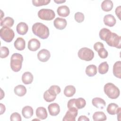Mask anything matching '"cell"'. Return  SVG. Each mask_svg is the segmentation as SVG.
Wrapping results in <instances>:
<instances>
[{"instance_id":"6da1fadb","label":"cell","mask_w":121,"mask_h":121,"mask_svg":"<svg viewBox=\"0 0 121 121\" xmlns=\"http://www.w3.org/2000/svg\"><path fill=\"white\" fill-rule=\"evenodd\" d=\"M32 30L34 34L40 38L45 39L49 36L48 27L43 23L39 22L35 23L32 26Z\"/></svg>"},{"instance_id":"7a4b0ae2","label":"cell","mask_w":121,"mask_h":121,"mask_svg":"<svg viewBox=\"0 0 121 121\" xmlns=\"http://www.w3.org/2000/svg\"><path fill=\"white\" fill-rule=\"evenodd\" d=\"M104 90L107 96L112 99L117 98L120 94L119 89L112 83H106L104 86Z\"/></svg>"},{"instance_id":"3957f363","label":"cell","mask_w":121,"mask_h":121,"mask_svg":"<svg viewBox=\"0 0 121 121\" xmlns=\"http://www.w3.org/2000/svg\"><path fill=\"white\" fill-rule=\"evenodd\" d=\"M23 60V56L17 53H14L12 55L10 58V67L13 71L14 72L19 71L22 65Z\"/></svg>"},{"instance_id":"277c9868","label":"cell","mask_w":121,"mask_h":121,"mask_svg":"<svg viewBox=\"0 0 121 121\" xmlns=\"http://www.w3.org/2000/svg\"><path fill=\"white\" fill-rule=\"evenodd\" d=\"M105 41L110 46L118 49L121 48V37L115 33L111 32L106 36Z\"/></svg>"},{"instance_id":"5b68a950","label":"cell","mask_w":121,"mask_h":121,"mask_svg":"<svg viewBox=\"0 0 121 121\" xmlns=\"http://www.w3.org/2000/svg\"><path fill=\"white\" fill-rule=\"evenodd\" d=\"M1 38L7 43L11 42L14 38L15 33L13 30L9 27H2L0 30Z\"/></svg>"},{"instance_id":"8992f818","label":"cell","mask_w":121,"mask_h":121,"mask_svg":"<svg viewBox=\"0 0 121 121\" xmlns=\"http://www.w3.org/2000/svg\"><path fill=\"white\" fill-rule=\"evenodd\" d=\"M78 55L81 60L85 61H90L94 58V52L88 48L83 47L79 49Z\"/></svg>"},{"instance_id":"52a82bcc","label":"cell","mask_w":121,"mask_h":121,"mask_svg":"<svg viewBox=\"0 0 121 121\" xmlns=\"http://www.w3.org/2000/svg\"><path fill=\"white\" fill-rule=\"evenodd\" d=\"M38 17L44 20H52L55 17V14L53 10L48 9H42L38 12Z\"/></svg>"},{"instance_id":"ba28073f","label":"cell","mask_w":121,"mask_h":121,"mask_svg":"<svg viewBox=\"0 0 121 121\" xmlns=\"http://www.w3.org/2000/svg\"><path fill=\"white\" fill-rule=\"evenodd\" d=\"M78 114V109L76 107L69 108L63 118V121H75Z\"/></svg>"},{"instance_id":"9c48e42d","label":"cell","mask_w":121,"mask_h":121,"mask_svg":"<svg viewBox=\"0 0 121 121\" xmlns=\"http://www.w3.org/2000/svg\"><path fill=\"white\" fill-rule=\"evenodd\" d=\"M50 56V52L45 49L41 50L37 53L38 59L42 62H46L49 60Z\"/></svg>"},{"instance_id":"30bf717a","label":"cell","mask_w":121,"mask_h":121,"mask_svg":"<svg viewBox=\"0 0 121 121\" xmlns=\"http://www.w3.org/2000/svg\"><path fill=\"white\" fill-rule=\"evenodd\" d=\"M107 112L111 115L117 114L121 112V108L115 103H111L107 107Z\"/></svg>"},{"instance_id":"8fae6325","label":"cell","mask_w":121,"mask_h":121,"mask_svg":"<svg viewBox=\"0 0 121 121\" xmlns=\"http://www.w3.org/2000/svg\"><path fill=\"white\" fill-rule=\"evenodd\" d=\"M67 24L65 19L60 17H57L53 21V25L55 27L59 30L64 29Z\"/></svg>"},{"instance_id":"7c38bea8","label":"cell","mask_w":121,"mask_h":121,"mask_svg":"<svg viewBox=\"0 0 121 121\" xmlns=\"http://www.w3.org/2000/svg\"><path fill=\"white\" fill-rule=\"evenodd\" d=\"M40 42L38 39L33 38L28 41V49L31 51L35 52L40 47Z\"/></svg>"},{"instance_id":"4fadbf2b","label":"cell","mask_w":121,"mask_h":121,"mask_svg":"<svg viewBox=\"0 0 121 121\" xmlns=\"http://www.w3.org/2000/svg\"><path fill=\"white\" fill-rule=\"evenodd\" d=\"M48 109L50 114L52 116L57 115L60 112V107L59 105L57 103H52L48 106Z\"/></svg>"},{"instance_id":"5bb4252c","label":"cell","mask_w":121,"mask_h":121,"mask_svg":"<svg viewBox=\"0 0 121 121\" xmlns=\"http://www.w3.org/2000/svg\"><path fill=\"white\" fill-rule=\"evenodd\" d=\"M104 24L108 26H113L116 22V20L114 17L111 14H107L104 16L103 19Z\"/></svg>"},{"instance_id":"9a60e30c","label":"cell","mask_w":121,"mask_h":121,"mask_svg":"<svg viewBox=\"0 0 121 121\" xmlns=\"http://www.w3.org/2000/svg\"><path fill=\"white\" fill-rule=\"evenodd\" d=\"M17 33L20 35H25L28 30V25L25 22L19 23L16 27Z\"/></svg>"},{"instance_id":"2e32d148","label":"cell","mask_w":121,"mask_h":121,"mask_svg":"<svg viewBox=\"0 0 121 121\" xmlns=\"http://www.w3.org/2000/svg\"><path fill=\"white\" fill-rule=\"evenodd\" d=\"M92 104L97 108L104 109L106 103L105 101L100 97H95L92 99Z\"/></svg>"},{"instance_id":"e0dca14e","label":"cell","mask_w":121,"mask_h":121,"mask_svg":"<svg viewBox=\"0 0 121 121\" xmlns=\"http://www.w3.org/2000/svg\"><path fill=\"white\" fill-rule=\"evenodd\" d=\"M57 11L58 15L62 17H67L69 15L70 13L69 8L66 5H62L59 7Z\"/></svg>"},{"instance_id":"ac0fdd59","label":"cell","mask_w":121,"mask_h":121,"mask_svg":"<svg viewBox=\"0 0 121 121\" xmlns=\"http://www.w3.org/2000/svg\"><path fill=\"white\" fill-rule=\"evenodd\" d=\"M34 77L32 74L30 72H25L23 73L22 76V81L24 84L28 85L33 81Z\"/></svg>"},{"instance_id":"d6986e66","label":"cell","mask_w":121,"mask_h":121,"mask_svg":"<svg viewBox=\"0 0 121 121\" xmlns=\"http://www.w3.org/2000/svg\"><path fill=\"white\" fill-rule=\"evenodd\" d=\"M14 47L19 51H22L25 49L26 42L25 40L22 37H18L14 42Z\"/></svg>"},{"instance_id":"ffe728a7","label":"cell","mask_w":121,"mask_h":121,"mask_svg":"<svg viewBox=\"0 0 121 121\" xmlns=\"http://www.w3.org/2000/svg\"><path fill=\"white\" fill-rule=\"evenodd\" d=\"M33 109L30 106H26L22 110V114L23 117L26 119H29L33 115Z\"/></svg>"},{"instance_id":"44dd1931","label":"cell","mask_w":121,"mask_h":121,"mask_svg":"<svg viewBox=\"0 0 121 121\" xmlns=\"http://www.w3.org/2000/svg\"><path fill=\"white\" fill-rule=\"evenodd\" d=\"M36 115L40 119L44 120L47 117V112L43 107H38L36 110Z\"/></svg>"},{"instance_id":"7402d4cb","label":"cell","mask_w":121,"mask_h":121,"mask_svg":"<svg viewBox=\"0 0 121 121\" xmlns=\"http://www.w3.org/2000/svg\"><path fill=\"white\" fill-rule=\"evenodd\" d=\"M113 74L117 78H121V61H117L113 66Z\"/></svg>"},{"instance_id":"603a6c76","label":"cell","mask_w":121,"mask_h":121,"mask_svg":"<svg viewBox=\"0 0 121 121\" xmlns=\"http://www.w3.org/2000/svg\"><path fill=\"white\" fill-rule=\"evenodd\" d=\"M113 6V2L110 0H104L101 3V8L105 12L111 11L112 9Z\"/></svg>"},{"instance_id":"cb8c5ba5","label":"cell","mask_w":121,"mask_h":121,"mask_svg":"<svg viewBox=\"0 0 121 121\" xmlns=\"http://www.w3.org/2000/svg\"><path fill=\"white\" fill-rule=\"evenodd\" d=\"M14 23V19L9 17H7L3 19L0 20V26L2 27H7L9 28L13 26Z\"/></svg>"},{"instance_id":"d4e9b609","label":"cell","mask_w":121,"mask_h":121,"mask_svg":"<svg viewBox=\"0 0 121 121\" xmlns=\"http://www.w3.org/2000/svg\"><path fill=\"white\" fill-rule=\"evenodd\" d=\"M14 92L17 95L23 96L26 93V89L24 86L19 85L15 87Z\"/></svg>"},{"instance_id":"484cf974","label":"cell","mask_w":121,"mask_h":121,"mask_svg":"<svg viewBox=\"0 0 121 121\" xmlns=\"http://www.w3.org/2000/svg\"><path fill=\"white\" fill-rule=\"evenodd\" d=\"M63 93L66 96L69 97H71L76 93V88L72 85L67 86L65 87Z\"/></svg>"},{"instance_id":"4316f807","label":"cell","mask_w":121,"mask_h":121,"mask_svg":"<svg viewBox=\"0 0 121 121\" xmlns=\"http://www.w3.org/2000/svg\"><path fill=\"white\" fill-rule=\"evenodd\" d=\"M85 72L88 77H93L97 73V68L95 65H89L86 67Z\"/></svg>"},{"instance_id":"83f0119b","label":"cell","mask_w":121,"mask_h":121,"mask_svg":"<svg viewBox=\"0 0 121 121\" xmlns=\"http://www.w3.org/2000/svg\"><path fill=\"white\" fill-rule=\"evenodd\" d=\"M106 119V115L103 112H96L93 115V119L95 121H103Z\"/></svg>"},{"instance_id":"f1b7e54d","label":"cell","mask_w":121,"mask_h":121,"mask_svg":"<svg viewBox=\"0 0 121 121\" xmlns=\"http://www.w3.org/2000/svg\"><path fill=\"white\" fill-rule=\"evenodd\" d=\"M56 95L51 93L48 90H46L43 94V98L47 102H51L53 101L56 97Z\"/></svg>"},{"instance_id":"f546056e","label":"cell","mask_w":121,"mask_h":121,"mask_svg":"<svg viewBox=\"0 0 121 121\" xmlns=\"http://www.w3.org/2000/svg\"><path fill=\"white\" fill-rule=\"evenodd\" d=\"M109 69V65L106 61H104L100 63L98 66V72L101 74L106 73Z\"/></svg>"},{"instance_id":"4dcf8cb0","label":"cell","mask_w":121,"mask_h":121,"mask_svg":"<svg viewBox=\"0 0 121 121\" xmlns=\"http://www.w3.org/2000/svg\"><path fill=\"white\" fill-rule=\"evenodd\" d=\"M75 104L76 107L78 109H80L85 107L86 104V101L83 98H78L75 99Z\"/></svg>"},{"instance_id":"1f68e13d","label":"cell","mask_w":121,"mask_h":121,"mask_svg":"<svg viewBox=\"0 0 121 121\" xmlns=\"http://www.w3.org/2000/svg\"><path fill=\"white\" fill-rule=\"evenodd\" d=\"M111 31L106 28H103L102 29H101L99 32V37L100 38V39L103 41H105V38L106 37V36H107V35L111 32Z\"/></svg>"},{"instance_id":"d6a6232c","label":"cell","mask_w":121,"mask_h":121,"mask_svg":"<svg viewBox=\"0 0 121 121\" xmlns=\"http://www.w3.org/2000/svg\"><path fill=\"white\" fill-rule=\"evenodd\" d=\"M51 2L50 0H33V5L36 7H39L43 5H48Z\"/></svg>"},{"instance_id":"836d02e7","label":"cell","mask_w":121,"mask_h":121,"mask_svg":"<svg viewBox=\"0 0 121 121\" xmlns=\"http://www.w3.org/2000/svg\"><path fill=\"white\" fill-rule=\"evenodd\" d=\"M0 58H5L9 55V49L5 46H2L0 47Z\"/></svg>"},{"instance_id":"e575fe53","label":"cell","mask_w":121,"mask_h":121,"mask_svg":"<svg viewBox=\"0 0 121 121\" xmlns=\"http://www.w3.org/2000/svg\"><path fill=\"white\" fill-rule=\"evenodd\" d=\"M74 18L75 20L78 23H81L84 20V15L83 13L80 12H78L75 13L74 16Z\"/></svg>"},{"instance_id":"d590c367","label":"cell","mask_w":121,"mask_h":121,"mask_svg":"<svg viewBox=\"0 0 121 121\" xmlns=\"http://www.w3.org/2000/svg\"><path fill=\"white\" fill-rule=\"evenodd\" d=\"M97 52H98V54L99 56L102 59L106 58L108 56V52L104 48H101L99 49L97 51Z\"/></svg>"},{"instance_id":"8d00e7d4","label":"cell","mask_w":121,"mask_h":121,"mask_svg":"<svg viewBox=\"0 0 121 121\" xmlns=\"http://www.w3.org/2000/svg\"><path fill=\"white\" fill-rule=\"evenodd\" d=\"M10 120L12 121H21V117L18 112H15L11 114L10 115Z\"/></svg>"},{"instance_id":"74e56055","label":"cell","mask_w":121,"mask_h":121,"mask_svg":"<svg viewBox=\"0 0 121 121\" xmlns=\"http://www.w3.org/2000/svg\"><path fill=\"white\" fill-rule=\"evenodd\" d=\"M51 90H52V92H53L55 94H56L57 95H58L61 91V89L59 86L57 85H53L50 86V87L49 88Z\"/></svg>"},{"instance_id":"f35d334b","label":"cell","mask_w":121,"mask_h":121,"mask_svg":"<svg viewBox=\"0 0 121 121\" xmlns=\"http://www.w3.org/2000/svg\"><path fill=\"white\" fill-rule=\"evenodd\" d=\"M101 48H104V44L101 42H96L94 45V49L96 52Z\"/></svg>"},{"instance_id":"ab89813d","label":"cell","mask_w":121,"mask_h":121,"mask_svg":"<svg viewBox=\"0 0 121 121\" xmlns=\"http://www.w3.org/2000/svg\"><path fill=\"white\" fill-rule=\"evenodd\" d=\"M121 6L117 7L115 9V14L116 16L118 17L120 20H121L120 15H121Z\"/></svg>"},{"instance_id":"60d3db41","label":"cell","mask_w":121,"mask_h":121,"mask_svg":"<svg viewBox=\"0 0 121 121\" xmlns=\"http://www.w3.org/2000/svg\"><path fill=\"white\" fill-rule=\"evenodd\" d=\"M78 121H89V119L88 118H87L86 116H85V115H81L80 116L78 120Z\"/></svg>"},{"instance_id":"b9f144b4","label":"cell","mask_w":121,"mask_h":121,"mask_svg":"<svg viewBox=\"0 0 121 121\" xmlns=\"http://www.w3.org/2000/svg\"><path fill=\"white\" fill-rule=\"evenodd\" d=\"M0 114H2L5 112L6 108L5 105L2 104H0Z\"/></svg>"},{"instance_id":"7bdbcfd3","label":"cell","mask_w":121,"mask_h":121,"mask_svg":"<svg viewBox=\"0 0 121 121\" xmlns=\"http://www.w3.org/2000/svg\"><path fill=\"white\" fill-rule=\"evenodd\" d=\"M54 1L57 4H60V3H62L66 2V0H54Z\"/></svg>"}]
</instances>
